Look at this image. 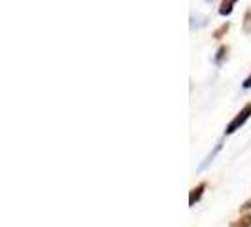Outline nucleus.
<instances>
[{
  "label": "nucleus",
  "instance_id": "1",
  "mask_svg": "<svg viewBox=\"0 0 251 227\" xmlns=\"http://www.w3.org/2000/svg\"><path fill=\"white\" fill-rule=\"evenodd\" d=\"M250 117H251V104H246V106H244V108L238 112V115H236V117H234V119H232V121L226 125L225 135H232V133H236L240 127H242L246 121H248V119H250Z\"/></svg>",
  "mask_w": 251,
  "mask_h": 227
},
{
  "label": "nucleus",
  "instance_id": "2",
  "mask_svg": "<svg viewBox=\"0 0 251 227\" xmlns=\"http://www.w3.org/2000/svg\"><path fill=\"white\" fill-rule=\"evenodd\" d=\"M204 189H206V182H202L197 188L191 189V193H189V206H195L197 202L201 201L202 195H204Z\"/></svg>",
  "mask_w": 251,
  "mask_h": 227
},
{
  "label": "nucleus",
  "instance_id": "3",
  "mask_svg": "<svg viewBox=\"0 0 251 227\" xmlns=\"http://www.w3.org/2000/svg\"><path fill=\"white\" fill-rule=\"evenodd\" d=\"M228 227H251V214H242L238 220H234Z\"/></svg>",
  "mask_w": 251,
  "mask_h": 227
},
{
  "label": "nucleus",
  "instance_id": "4",
  "mask_svg": "<svg viewBox=\"0 0 251 227\" xmlns=\"http://www.w3.org/2000/svg\"><path fill=\"white\" fill-rule=\"evenodd\" d=\"M219 150H221V142H219V144L215 146V150L212 151V153H210V155L206 157V161H204V163L201 165V170H202V169H206L208 165H210V163H212V161H214V157H215V155H217V153H219Z\"/></svg>",
  "mask_w": 251,
  "mask_h": 227
},
{
  "label": "nucleus",
  "instance_id": "5",
  "mask_svg": "<svg viewBox=\"0 0 251 227\" xmlns=\"http://www.w3.org/2000/svg\"><path fill=\"white\" fill-rule=\"evenodd\" d=\"M236 4V0H225L223 4H221V10H219V13L221 15H226V13L232 12V6Z\"/></svg>",
  "mask_w": 251,
  "mask_h": 227
},
{
  "label": "nucleus",
  "instance_id": "6",
  "mask_svg": "<svg viewBox=\"0 0 251 227\" xmlns=\"http://www.w3.org/2000/svg\"><path fill=\"white\" fill-rule=\"evenodd\" d=\"M226 51H228V50H226V46H221V48H219V51H217V57H215V63L221 64V59L226 55Z\"/></svg>",
  "mask_w": 251,
  "mask_h": 227
},
{
  "label": "nucleus",
  "instance_id": "7",
  "mask_svg": "<svg viewBox=\"0 0 251 227\" xmlns=\"http://www.w3.org/2000/svg\"><path fill=\"white\" fill-rule=\"evenodd\" d=\"M240 210H242V212H248V210H251V199H250V201H246V202H244Z\"/></svg>",
  "mask_w": 251,
  "mask_h": 227
},
{
  "label": "nucleus",
  "instance_id": "8",
  "mask_svg": "<svg viewBox=\"0 0 251 227\" xmlns=\"http://www.w3.org/2000/svg\"><path fill=\"white\" fill-rule=\"evenodd\" d=\"M225 30H228V25H223V27H221V28H219V30L215 32V38H221V34H223Z\"/></svg>",
  "mask_w": 251,
  "mask_h": 227
},
{
  "label": "nucleus",
  "instance_id": "9",
  "mask_svg": "<svg viewBox=\"0 0 251 227\" xmlns=\"http://www.w3.org/2000/svg\"><path fill=\"white\" fill-rule=\"evenodd\" d=\"M244 87H246V89H251V76L248 78V80H246V82H244Z\"/></svg>",
  "mask_w": 251,
  "mask_h": 227
}]
</instances>
